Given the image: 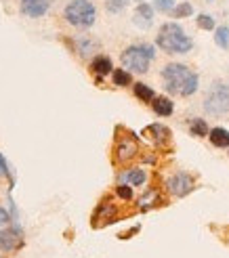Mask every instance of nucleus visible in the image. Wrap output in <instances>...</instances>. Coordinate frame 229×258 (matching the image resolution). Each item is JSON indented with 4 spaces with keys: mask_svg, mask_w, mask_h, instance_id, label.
<instances>
[{
    "mask_svg": "<svg viewBox=\"0 0 229 258\" xmlns=\"http://www.w3.org/2000/svg\"><path fill=\"white\" fill-rule=\"evenodd\" d=\"M162 80H164V88L168 93L179 97H192L200 86L198 74L192 72L187 66H183V63H168V66H164Z\"/></svg>",
    "mask_w": 229,
    "mask_h": 258,
    "instance_id": "f257e3e1",
    "label": "nucleus"
},
{
    "mask_svg": "<svg viewBox=\"0 0 229 258\" xmlns=\"http://www.w3.org/2000/svg\"><path fill=\"white\" fill-rule=\"evenodd\" d=\"M156 46L162 48L168 55H185L194 48V40L185 34V30L179 23H164L158 36H156Z\"/></svg>",
    "mask_w": 229,
    "mask_h": 258,
    "instance_id": "f03ea898",
    "label": "nucleus"
},
{
    "mask_svg": "<svg viewBox=\"0 0 229 258\" xmlns=\"http://www.w3.org/2000/svg\"><path fill=\"white\" fill-rule=\"evenodd\" d=\"M63 17L70 25L78 30H86L95 25V19H97V9L91 0H72V3L66 5L63 9Z\"/></svg>",
    "mask_w": 229,
    "mask_h": 258,
    "instance_id": "7ed1b4c3",
    "label": "nucleus"
},
{
    "mask_svg": "<svg viewBox=\"0 0 229 258\" xmlns=\"http://www.w3.org/2000/svg\"><path fill=\"white\" fill-rule=\"evenodd\" d=\"M154 57H156L154 44H133L129 48H124L120 61L129 72L147 74L149 72V63H151Z\"/></svg>",
    "mask_w": 229,
    "mask_h": 258,
    "instance_id": "20e7f679",
    "label": "nucleus"
},
{
    "mask_svg": "<svg viewBox=\"0 0 229 258\" xmlns=\"http://www.w3.org/2000/svg\"><path fill=\"white\" fill-rule=\"evenodd\" d=\"M204 109L210 115H223L229 111V84L214 82L204 97Z\"/></svg>",
    "mask_w": 229,
    "mask_h": 258,
    "instance_id": "39448f33",
    "label": "nucleus"
},
{
    "mask_svg": "<svg viewBox=\"0 0 229 258\" xmlns=\"http://www.w3.org/2000/svg\"><path fill=\"white\" fill-rule=\"evenodd\" d=\"M139 153V145L133 137H120L116 141V147H113V160L118 164H126L137 158Z\"/></svg>",
    "mask_w": 229,
    "mask_h": 258,
    "instance_id": "423d86ee",
    "label": "nucleus"
},
{
    "mask_svg": "<svg viewBox=\"0 0 229 258\" xmlns=\"http://www.w3.org/2000/svg\"><path fill=\"white\" fill-rule=\"evenodd\" d=\"M166 189L175 198H185L187 193L194 189V178L187 172H177L166 180Z\"/></svg>",
    "mask_w": 229,
    "mask_h": 258,
    "instance_id": "0eeeda50",
    "label": "nucleus"
},
{
    "mask_svg": "<svg viewBox=\"0 0 229 258\" xmlns=\"http://www.w3.org/2000/svg\"><path fill=\"white\" fill-rule=\"evenodd\" d=\"M21 248V233L19 229L13 227H3L0 229V252L11 254Z\"/></svg>",
    "mask_w": 229,
    "mask_h": 258,
    "instance_id": "6e6552de",
    "label": "nucleus"
},
{
    "mask_svg": "<svg viewBox=\"0 0 229 258\" xmlns=\"http://www.w3.org/2000/svg\"><path fill=\"white\" fill-rule=\"evenodd\" d=\"M116 214H118V208H116V204H111V200H105V202H101L97 206V210L93 214V225L99 227L101 223L103 225H109L116 221Z\"/></svg>",
    "mask_w": 229,
    "mask_h": 258,
    "instance_id": "1a4fd4ad",
    "label": "nucleus"
},
{
    "mask_svg": "<svg viewBox=\"0 0 229 258\" xmlns=\"http://www.w3.org/2000/svg\"><path fill=\"white\" fill-rule=\"evenodd\" d=\"M50 9V0H21V13L32 19L46 15Z\"/></svg>",
    "mask_w": 229,
    "mask_h": 258,
    "instance_id": "9d476101",
    "label": "nucleus"
},
{
    "mask_svg": "<svg viewBox=\"0 0 229 258\" xmlns=\"http://www.w3.org/2000/svg\"><path fill=\"white\" fill-rule=\"evenodd\" d=\"M154 11H156V9L151 7V5L139 3L137 11H135V17H133L135 25H139V28H143V30L151 28V23H154Z\"/></svg>",
    "mask_w": 229,
    "mask_h": 258,
    "instance_id": "9b49d317",
    "label": "nucleus"
},
{
    "mask_svg": "<svg viewBox=\"0 0 229 258\" xmlns=\"http://www.w3.org/2000/svg\"><path fill=\"white\" fill-rule=\"evenodd\" d=\"M91 72L97 76V78H105L107 74L113 72V63L107 55H97L93 61H91Z\"/></svg>",
    "mask_w": 229,
    "mask_h": 258,
    "instance_id": "f8f14e48",
    "label": "nucleus"
},
{
    "mask_svg": "<svg viewBox=\"0 0 229 258\" xmlns=\"http://www.w3.org/2000/svg\"><path fill=\"white\" fill-rule=\"evenodd\" d=\"M120 183H126V185H133V187H141L145 180H147V172L143 168H129L120 174Z\"/></svg>",
    "mask_w": 229,
    "mask_h": 258,
    "instance_id": "ddd939ff",
    "label": "nucleus"
},
{
    "mask_svg": "<svg viewBox=\"0 0 229 258\" xmlns=\"http://www.w3.org/2000/svg\"><path fill=\"white\" fill-rule=\"evenodd\" d=\"M145 133H149V135H154L151 137V141L160 147V145H166L168 141H170V131L164 124H151V126H147L145 128Z\"/></svg>",
    "mask_w": 229,
    "mask_h": 258,
    "instance_id": "4468645a",
    "label": "nucleus"
},
{
    "mask_svg": "<svg viewBox=\"0 0 229 258\" xmlns=\"http://www.w3.org/2000/svg\"><path fill=\"white\" fill-rule=\"evenodd\" d=\"M151 107H154V111L160 115V118H168V115H173V111H175V103L168 97H156L151 101Z\"/></svg>",
    "mask_w": 229,
    "mask_h": 258,
    "instance_id": "2eb2a0df",
    "label": "nucleus"
},
{
    "mask_svg": "<svg viewBox=\"0 0 229 258\" xmlns=\"http://www.w3.org/2000/svg\"><path fill=\"white\" fill-rule=\"evenodd\" d=\"M208 141L214 145V147H219V149H225L229 147V131H225V128L217 126V128H210V133H208Z\"/></svg>",
    "mask_w": 229,
    "mask_h": 258,
    "instance_id": "dca6fc26",
    "label": "nucleus"
},
{
    "mask_svg": "<svg viewBox=\"0 0 229 258\" xmlns=\"http://www.w3.org/2000/svg\"><path fill=\"white\" fill-rule=\"evenodd\" d=\"M133 93H135V97H137L139 101H141V103H151V101L156 99L154 88L147 86V84H143V82L133 84Z\"/></svg>",
    "mask_w": 229,
    "mask_h": 258,
    "instance_id": "f3484780",
    "label": "nucleus"
},
{
    "mask_svg": "<svg viewBox=\"0 0 229 258\" xmlns=\"http://www.w3.org/2000/svg\"><path fill=\"white\" fill-rule=\"evenodd\" d=\"M189 133H192L194 137H208V124L206 120H202V118H194L192 122H189Z\"/></svg>",
    "mask_w": 229,
    "mask_h": 258,
    "instance_id": "a211bd4d",
    "label": "nucleus"
},
{
    "mask_svg": "<svg viewBox=\"0 0 229 258\" xmlns=\"http://www.w3.org/2000/svg\"><path fill=\"white\" fill-rule=\"evenodd\" d=\"M111 80L116 86H131L133 84V76L129 70H113L111 72Z\"/></svg>",
    "mask_w": 229,
    "mask_h": 258,
    "instance_id": "6ab92c4d",
    "label": "nucleus"
},
{
    "mask_svg": "<svg viewBox=\"0 0 229 258\" xmlns=\"http://www.w3.org/2000/svg\"><path fill=\"white\" fill-rule=\"evenodd\" d=\"M214 42H217V46L223 50L229 48V28L227 25H221V28L214 30Z\"/></svg>",
    "mask_w": 229,
    "mask_h": 258,
    "instance_id": "aec40b11",
    "label": "nucleus"
},
{
    "mask_svg": "<svg viewBox=\"0 0 229 258\" xmlns=\"http://www.w3.org/2000/svg\"><path fill=\"white\" fill-rule=\"evenodd\" d=\"M158 200H160L158 198V191L156 189H149L143 198H139V208H141V210H149L151 206L158 204Z\"/></svg>",
    "mask_w": 229,
    "mask_h": 258,
    "instance_id": "412c9836",
    "label": "nucleus"
},
{
    "mask_svg": "<svg viewBox=\"0 0 229 258\" xmlns=\"http://www.w3.org/2000/svg\"><path fill=\"white\" fill-rule=\"evenodd\" d=\"M76 48H78V53H80L82 57H86V55L93 53V48H97V44L91 42L88 38H78V40H76Z\"/></svg>",
    "mask_w": 229,
    "mask_h": 258,
    "instance_id": "4be33fe9",
    "label": "nucleus"
},
{
    "mask_svg": "<svg viewBox=\"0 0 229 258\" xmlns=\"http://www.w3.org/2000/svg\"><path fill=\"white\" fill-rule=\"evenodd\" d=\"M192 13H194L192 3H181V5H177V7L173 9V17H175V19H183V17H189Z\"/></svg>",
    "mask_w": 229,
    "mask_h": 258,
    "instance_id": "5701e85b",
    "label": "nucleus"
},
{
    "mask_svg": "<svg viewBox=\"0 0 229 258\" xmlns=\"http://www.w3.org/2000/svg\"><path fill=\"white\" fill-rule=\"evenodd\" d=\"M196 23H198V28L200 30H217V23H214V19L210 17V15H204V13H202V15H198V19H196Z\"/></svg>",
    "mask_w": 229,
    "mask_h": 258,
    "instance_id": "b1692460",
    "label": "nucleus"
},
{
    "mask_svg": "<svg viewBox=\"0 0 229 258\" xmlns=\"http://www.w3.org/2000/svg\"><path fill=\"white\" fill-rule=\"evenodd\" d=\"M116 196H118L120 200H124V202L133 200V187H131V185H126V183H118V187H116Z\"/></svg>",
    "mask_w": 229,
    "mask_h": 258,
    "instance_id": "393cba45",
    "label": "nucleus"
},
{
    "mask_svg": "<svg viewBox=\"0 0 229 258\" xmlns=\"http://www.w3.org/2000/svg\"><path fill=\"white\" fill-rule=\"evenodd\" d=\"M105 7H107L109 13H120V11H124L126 7H129V0H107Z\"/></svg>",
    "mask_w": 229,
    "mask_h": 258,
    "instance_id": "a878e982",
    "label": "nucleus"
},
{
    "mask_svg": "<svg viewBox=\"0 0 229 258\" xmlns=\"http://www.w3.org/2000/svg\"><path fill=\"white\" fill-rule=\"evenodd\" d=\"M154 9L160 13H173L175 0H154Z\"/></svg>",
    "mask_w": 229,
    "mask_h": 258,
    "instance_id": "bb28decb",
    "label": "nucleus"
},
{
    "mask_svg": "<svg viewBox=\"0 0 229 258\" xmlns=\"http://www.w3.org/2000/svg\"><path fill=\"white\" fill-rule=\"evenodd\" d=\"M11 221H13V218H11L9 210H7V208H3V206H0V229H3V227H7Z\"/></svg>",
    "mask_w": 229,
    "mask_h": 258,
    "instance_id": "cd10ccee",
    "label": "nucleus"
},
{
    "mask_svg": "<svg viewBox=\"0 0 229 258\" xmlns=\"http://www.w3.org/2000/svg\"><path fill=\"white\" fill-rule=\"evenodd\" d=\"M0 176H11V174H9V164H7V160H5L3 153H0Z\"/></svg>",
    "mask_w": 229,
    "mask_h": 258,
    "instance_id": "c85d7f7f",
    "label": "nucleus"
},
{
    "mask_svg": "<svg viewBox=\"0 0 229 258\" xmlns=\"http://www.w3.org/2000/svg\"><path fill=\"white\" fill-rule=\"evenodd\" d=\"M135 3H145V0H135Z\"/></svg>",
    "mask_w": 229,
    "mask_h": 258,
    "instance_id": "c756f323",
    "label": "nucleus"
}]
</instances>
